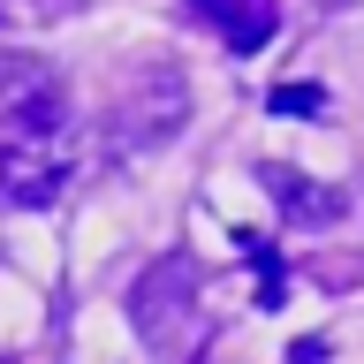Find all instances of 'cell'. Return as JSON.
Returning a JSON list of instances; mask_svg holds the SVG:
<instances>
[{
  "mask_svg": "<svg viewBox=\"0 0 364 364\" xmlns=\"http://www.w3.org/2000/svg\"><path fill=\"white\" fill-rule=\"evenodd\" d=\"M273 114H326L318 84H273Z\"/></svg>",
  "mask_w": 364,
  "mask_h": 364,
  "instance_id": "cell-8",
  "label": "cell"
},
{
  "mask_svg": "<svg viewBox=\"0 0 364 364\" xmlns=\"http://www.w3.org/2000/svg\"><path fill=\"white\" fill-rule=\"evenodd\" d=\"M235 250H243L250 273H258V311H281V250H273L266 235H250V228H235Z\"/></svg>",
  "mask_w": 364,
  "mask_h": 364,
  "instance_id": "cell-7",
  "label": "cell"
},
{
  "mask_svg": "<svg viewBox=\"0 0 364 364\" xmlns=\"http://www.w3.org/2000/svg\"><path fill=\"white\" fill-rule=\"evenodd\" d=\"M76 175V129H0V205H53Z\"/></svg>",
  "mask_w": 364,
  "mask_h": 364,
  "instance_id": "cell-3",
  "label": "cell"
},
{
  "mask_svg": "<svg viewBox=\"0 0 364 364\" xmlns=\"http://www.w3.org/2000/svg\"><path fill=\"white\" fill-rule=\"evenodd\" d=\"M0 129H76L68 84L38 53H0Z\"/></svg>",
  "mask_w": 364,
  "mask_h": 364,
  "instance_id": "cell-4",
  "label": "cell"
},
{
  "mask_svg": "<svg viewBox=\"0 0 364 364\" xmlns=\"http://www.w3.org/2000/svg\"><path fill=\"white\" fill-rule=\"evenodd\" d=\"M258 190H266L289 220H304V228H334L341 213H349V198H341V190H326V182H311V175H296V167H281V159H266V167H258Z\"/></svg>",
  "mask_w": 364,
  "mask_h": 364,
  "instance_id": "cell-5",
  "label": "cell"
},
{
  "mask_svg": "<svg viewBox=\"0 0 364 364\" xmlns=\"http://www.w3.org/2000/svg\"><path fill=\"white\" fill-rule=\"evenodd\" d=\"M190 16L213 23L235 53H258V46L281 31V0H190Z\"/></svg>",
  "mask_w": 364,
  "mask_h": 364,
  "instance_id": "cell-6",
  "label": "cell"
},
{
  "mask_svg": "<svg viewBox=\"0 0 364 364\" xmlns=\"http://www.w3.org/2000/svg\"><path fill=\"white\" fill-rule=\"evenodd\" d=\"M182 122H190V84H182V68L136 61V68H122V76L107 84L99 144H107L114 159H136V152H159Z\"/></svg>",
  "mask_w": 364,
  "mask_h": 364,
  "instance_id": "cell-2",
  "label": "cell"
},
{
  "mask_svg": "<svg viewBox=\"0 0 364 364\" xmlns=\"http://www.w3.org/2000/svg\"><path fill=\"white\" fill-rule=\"evenodd\" d=\"M129 326L136 341L152 349V357H198L205 334H213V318H205V273L198 258H152V266L129 281Z\"/></svg>",
  "mask_w": 364,
  "mask_h": 364,
  "instance_id": "cell-1",
  "label": "cell"
}]
</instances>
